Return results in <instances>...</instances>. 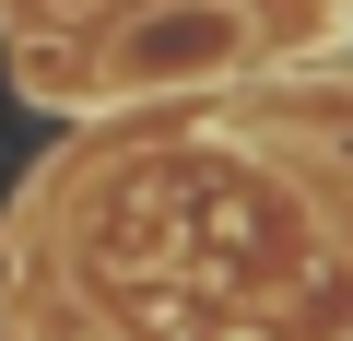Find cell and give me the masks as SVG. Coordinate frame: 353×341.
I'll use <instances>...</instances> for the list:
<instances>
[{"mask_svg": "<svg viewBox=\"0 0 353 341\" xmlns=\"http://www.w3.org/2000/svg\"><path fill=\"white\" fill-rule=\"evenodd\" d=\"M94 12H48V24H0V83L36 118H94Z\"/></svg>", "mask_w": 353, "mask_h": 341, "instance_id": "obj_2", "label": "cell"}, {"mask_svg": "<svg viewBox=\"0 0 353 341\" xmlns=\"http://www.w3.org/2000/svg\"><path fill=\"white\" fill-rule=\"evenodd\" d=\"M83 36H94V118L165 106V94H224L283 48L271 0H106Z\"/></svg>", "mask_w": 353, "mask_h": 341, "instance_id": "obj_1", "label": "cell"}]
</instances>
